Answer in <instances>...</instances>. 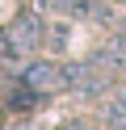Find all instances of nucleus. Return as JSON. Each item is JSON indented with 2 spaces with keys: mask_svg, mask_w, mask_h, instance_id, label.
Listing matches in <instances>:
<instances>
[{
  "mask_svg": "<svg viewBox=\"0 0 126 130\" xmlns=\"http://www.w3.org/2000/svg\"><path fill=\"white\" fill-rule=\"evenodd\" d=\"M118 42L126 46V21H118Z\"/></svg>",
  "mask_w": 126,
  "mask_h": 130,
  "instance_id": "obj_8",
  "label": "nucleus"
},
{
  "mask_svg": "<svg viewBox=\"0 0 126 130\" xmlns=\"http://www.w3.org/2000/svg\"><path fill=\"white\" fill-rule=\"evenodd\" d=\"M4 55H13V51H8V38L0 34V59H4Z\"/></svg>",
  "mask_w": 126,
  "mask_h": 130,
  "instance_id": "obj_7",
  "label": "nucleus"
},
{
  "mask_svg": "<svg viewBox=\"0 0 126 130\" xmlns=\"http://www.w3.org/2000/svg\"><path fill=\"white\" fill-rule=\"evenodd\" d=\"M8 51L13 55H34V51H42V42H46V25H42V17H17L13 21V29H8Z\"/></svg>",
  "mask_w": 126,
  "mask_h": 130,
  "instance_id": "obj_2",
  "label": "nucleus"
},
{
  "mask_svg": "<svg viewBox=\"0 0 126 130\" xmlns=\"http://www.w3.org/2000/svg\"><path fill=\"white\" fill-rule=\"evenodd\" d=\"M109 130H126V118H109Z\"/></svg>",
  "mask_w": 126,
  "mask_h": 130,
  "instance_id": "obj_6",
  "label": "nucleus"
},
{
  "mask_svg": "<svg viewBox=\"0 0 126 130\" xmlns=\"http://www.w3.org/2000/svg\"><path fill=\"white\" fill-rule=\"evenodd\" d=\"M17 80H21L25 88H34L38 96H50V92L63 88V63H46V59H42V63H30Z\"/></svg>",
  "mask_w": 126,
  "mask_h": 130,
  "instance_id": "obj_3",
  "label": "nucleus"
},
{
  "mask_svg": "<svg viewBox=\"0 0 126 130\" xmlns=\"http://www.w3.org/2000/svg\"><path fill=\"white\" fill-rule=\"evenodd\" d=\"M38 9L59 13V17H92V21H109L114 17L105 0H38Z\"/></svg>",
  "mask_w": 126,
  "mask_h": 130,
  "instance_id": "obj_4",
  "label": "nucleus"
},
{
  "mask_svg": "<svg viewBox=\"0 0 126 130\" xmlns=\"http://www.w3.org/2000/svg\"><path fill=\"white\" fill-rule=\"evenodd\" d=\"M105 113H109V118H126V84L118 88L114 96H109V105H105Z\"/></svg>",
  "mask_w": 126,
  "mask_h": 130,
  "instance_id": "obj_5",
  "label": "nucleus"
},
{
  "mask_svg": "<svg viewBox=\"0 0 126 130\" xmlns=\"http://www.w3.org/2000/svg\"><path fill=\"white\" fill-rule=\"evenodd\" d=\"M114 71L97 67L92 59H76V63H63V88H72V92H84V96H97L105 92L109 84H114Z\"/></svg>",
  "mask_w": 126,
  "mask_h": 130,
  "instance_id": "obj_1",
  "label": "nucleus"
}]
</instances>
